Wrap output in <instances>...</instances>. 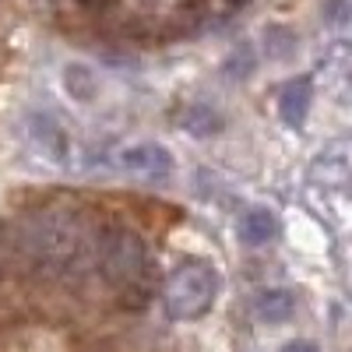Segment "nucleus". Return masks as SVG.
Segmentation results:
<instances>
[{"mask_svg":"<svg viewBox=\"0 0 352 352\" xmlns=\"http://www.w3.org/2000/svg\"><path fill=\"white\" fill-rule=\"evenodd\" d=\"M4 257L32 275H67L85 257L96 264V240L74 208H36L4 232Z\"/></svg>","mask_w":352,"mask_h":352,"instance_id":"f257e3e1","label":"nucleus"},{"mask_svg":"<svg viewBox=\"0 0 352 352\" xmlns=\"http://www.w3.org/2000/svg\"><path fill=\"white\" fill-rule=\"evenodd\" d=\"M96 268L127 307H148L155 289V257L141 232L127 226H106L96 236Z\"/></svg>","mask_w":352,"mask_h":352,"instance_id":"f03ea898","label":"nucleus"},{"mask_svg":"<svg viewBox=\"0 0 352 352\" xmlns=\"http://www.w3.org/2000/svg\"><path fill=\"white\" fill-rule=\"evenodd\" d=\"M219 296V275L212 264L204 261H184L162 289V300H166V314L173 320H197L212 310Z\"/></svg>","mask_w":352,"mask_h":352,"instance_id":"7ed1b4c3","label":"nucleus"},{"mask_svg":"<svg viewBox=\"0 0 352 352\" xmlns=\"http://www.w3.org/2000/svg\"><path fill=\"white\" fill-rule=\"evenodd\" d=\"M120 166L134 176H144V180H169L173 173V155L162 148V144H134V148H127L120 155Z\"/></svg>","mask_w":352,"mask_h":352,"instance_id":"20e7f679","label":"nucleus"},{"mask_svg":"<svg viewBox=\"0 0 352 352\" xmlns=\"http://www.w3.org/2000/svg\"><path fill=\"white\" fill-rule=\"evenodd\" d=\"M310 99H314V88H310V78H296L282 88V99H278V109H282V120L300 127L310 113Z\"/></svg>","mask_w":352,"mask_h":352,"instance_id":"39448f33","label":"nucleus"},{"mask_svg":"<svg viewBox=\"0 0 352 352\" xmlns=\"http://www.w3.org/2000/svg\"><path fill=\"white\" fill-rule=\"evenodd\" d=\"M278 236V219L272 212H264V208H254L240 219V240L247 247H264V243H272Z\"/></svg>","mask_w":352,"mask_h":352,"instance_id":"423d86ee","label":"nucleus"},{"mask_svg":"<svg viewBox=\"0 0 352 352\" xmlns=\"http://www.w3.org/2000/svg\"><path fill=\"white\" fill-rule=\"evenodd\" d=\"M254 310L264 324H282V320H289L292 310H296V300H292V292H285V289H268L257 296Z\"/></svg>","mask_w":352,"mask_h":352,"instance_id":"0eeeda50","label":"nucleus"},{"mask_svg":"<svg viewBox=\"0 0 352 352\" xmlns=\"http://www.w3.org/2000/svg\"><path fill=\"white\" fill-rule=\"evenodd\" d=\"M32 134H36L39 141H46V148H50L53 159H64V155H67V138H64V131L56 127L53 120H46V116H36V120H32Z\"/></svg>","mask_w":352,"mask_h":352,"instance_id":"6e6552de","label":"nucleus"},{"mask_svg":"<svg viewBox=\"0 0 352 352\" xmlns=\"http://www.w3.org/2000/svg\"><path fill=\"white\" fill-rule=\"evenodd\" d=\"M184 127H187L190 134H215V131L222 127V116H219L215 109H208V106H201V109H190V113L184 116Z\"/></svg>","mask_w":352,"mask_h":352,"instance_id":"1a4fd4ad","label":"nucleus"},{"mask_svg":"<svg viewBox=\"0 0 352 352\" xmlns=\"http://www.w3.org/2000/svg\"><path fill=\"white\" fill-rule=\"evenodd\" d=\"M64 78H67V88H71V96L78 102H88L96 96V81H92V74H88L85 67H67Z\"/></svg>","mask_w":352,"mask_h":352,"instance_id":"9d476101","label":"nucleus"},{"mask_svg":"<svg viewBox=\"0 0 352 352\" xmlns=\"http://www.w3.org/2000/svg\"><path fill=\"white\" fill-rule=\"evenodd\" d=\"M282 352H317V345L314 342H289Z\"/></svg>","mask_w":352,"mask_h":352,"instance_id":"9b49d317","label":"nucleus"},{"mask_svg":"<svg viewBox=\"0 0 352 352\" xmlns=\"http://www.w3.org/2000/svg\"><path fill=\"white\" fill-rule=\"evenodd\" d=\"M78 4H85V8H109L113 0H78Z\"/></svg>","mask_w":352,"mask_h":352,"instance_id":"f8f14e48","label":"nucleus"},{"mask_svg":"<svg viewBox=\"0 0 352 352\" xmlns=\"http://www.w3.org/2000/svg\"><path fill=\"white\" fill-rule=\"evenodd\" d=\"M0 261H4V232H0Z\"/></svg>","mask_w":352,"mask_h":352,"instance_id":"ddd939ff","label":"nucleus"},{"mask_svg":"<svg viewBox=\"0 0 352 352\" xmlns=\"http://www.w3.org/2000/svg\"><path fill=\"white\" fill-rule=\"evenodd\" d=\"M229 4H232V8H240V4H243V0H229Z\"/></svg>","mask_w":352,"mask_h":352,"instance_id":"4468645a","label":"nucleus"}]
</instances>
